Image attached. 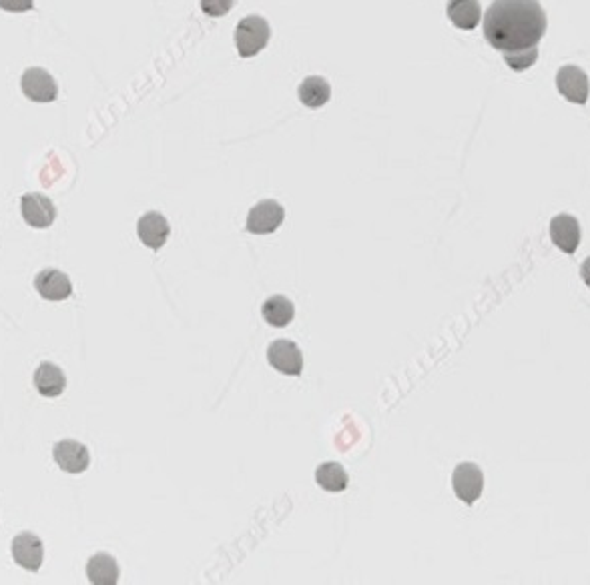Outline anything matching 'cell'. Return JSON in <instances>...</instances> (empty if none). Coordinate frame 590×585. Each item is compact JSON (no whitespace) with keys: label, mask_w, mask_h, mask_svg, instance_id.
<instances>
[{"label":"cell","mask_w":590,"mask_h":585,"mask_svg":"<svg viewBox=\"0 0 590 585\" xmlns=\"http://www.w3.org/2000/svg\"><path fill=\"white\" fill-rule=\"evenodd\" d=\"M546 26V13L538 0H494L484 14V37L500 52L538 47Z\"/></svg>","instance_id":"obj_1"},{"label":"cell","mask_w":590,"mask_h":585,"mask_svg":"<svg viewBox=\"0 0 590 585\" xmlns=\"http://www.w3.org/2000/svg\"><path fill=\"white\" fill-rule=\"evenodd\" d=\"M269 39H272V29L262 16H247V19L239 21L236 29V45L243 58L259 55L267 47Z\"/></svg>","instance_id":"obj_2"},{"label":"cell","mask_w":590,"mask_h":585,"mask_svg":"<svg viewBox=\"0 0 590 585\" xmlns=\"http://www.w3.org/2000/svg\"><path fill=\"white\" fill-rule=\"evenodd\" d=\"M21 89L24 97L32 102H53L58 97V86L55 76L45 68L32 66L22 73Z\"/></svg>","instance_id":"obj_3"},{"label":"cell","mask_w":590,"mask_h":585,"mask_svg":"<svg viewBox=\"0 0 590 585\" xmlns=\"http://www.w3.org/2000/svg\"><path fill=\"white\" fill-rule=\"evenodd\" d=\"M285 221V208L277 200H259L247 215L246 229L254 235L275 233Z\"/></svg>","instance_id":"obj_4"},{"label":"cell","mask_w":590,"mask_h":585,"mask_svg":"<svg viewBox=\"0 0 590 585\" xmlns=\"http://www.w3.org/2000/svg\"><path fill=\"white\" fill-rule=\"evenodd\" d=\"M452 487L460 501L476 503L484 492V474L476 464H460L452 474Z\"/></svg>","instance_id":"obj_5"},{"label":"cell","mask_w":590,"mask_h":585,"mask_svg":"<svg viewBox=\"0 0 590 585\" xmlns=\"http://www.w3.org/2000/svg\"><path fill=\"white\" fill-rule=\"evenodd\" d=\"M267 361L275 371L283 375H291V377H299L303 371V353L301 349L293 341H273L267 347Z\"/></svg>","instance_id":"obj_6"},{"label":"cell","mask_w":590,"mask_h":585,"mask_svg":"<svg viewBox=\"0 0 590 585\" xmlns=\"http://www.w3.org/2000/svg\"><path fill=\"white\" fill-rule=\"evenodd\" d=\"M21 213L32 229H49L57 219V207L53 200L40 193H31L21 199Z\"/></svg>","instance_id":"obj_7"},{"label":"cell","mask_w":590,"mask_h":585,"mask_svg":"<svg viewBox=\"0 0 590 585\" xmlns=\"http://www.w3.org/2000/svg\"><path fill=\"white\" fill-rule=\"evenodd\" d=\"M557 89L568 102L585 104L590 94L588 76L583 68H578L575 65H567L562 66L557 75Z\"/></svg>","instance_id":"obj_8"},{"label":"cell","mask_w":590,"mask_h":585,"mask_svg":"<svg viewBox=\"0 0 590 585\" xmlns=\"http://www.w3.org/2000/svg\"><path fill=\"white\" fill-rule=\"evenodd\" d=\"M55 464L67 471V474H83L91 465V456L86 445L75 439H63L55 445L53 449Z\"/></svg>","instance_id":"obj_9"},{"label":"cell","mask_w":590,"mask_h":585,"mask_svg":"<svg viewBox=\"0 0 590 585\" xmlns=\"http://www.w3.org/2000/svg\"><path fill=\"white\" fill-rule=\"evenodd\" d=\"M34 289L47 301H65L73 293V283L63 270L45 269L34 279Z\"/></svg>","instance_id":"obj_10"},{"label":"cell","mask_w":590,"mask_h":585,"mask_svg":"<svg viewBox=\"0 0 590 585\" xmlns=\"http://www.w3.org/2000/svg\"><path fill=\"white\" fill-rule=\"evenodd\" d=\"M13 557L14 562L29 572H39L42 560H45V547L39 536L19 534L13 539Z\"/></svg>","instance_id":"obj_11"},{"label":"cell","mask_w":590,"mask_h":585,"mask_svg":"<svg viewBox=\"0 0 590 585\" xmlns=\"http://www.w3.org/2000/svg\"><path fill=\"white\" fill-rule=\"evenodd\" d=\"M137 235L145 247L149 249H161L167 243L171 235V225L165 217L157 211L145 213L141 219L137 221Z\"/></svg>","instance_id":"obj_12"},{"label":"cell","mask_w":590,"mask_h":585,"mask_svg":"<svg viewBox=\"0 0 590 585\" xmlns=\"http://www.w3.org/2000/svg\"><path fill=\"white\" fill-rule=\"evenodd\" d=\"M550 239L562 253L572 255L580 244V225L572 215H557L550 221Z\"/></svg>","instance_id":"obj_13"},{"label":"cell","mask_w":590,"mask_h":585,"mask_svg":"<svg viewBox=\"0 0 590 585\" xmlns=\"http://www.w3.org/2000/svg\"><path fill=\"white\" fill-rule=\"evenodd\" d=\"M34 387H37L42 397H58L67 387V377L63 369L53 363H40L39 369L34 371Z\"/></svg>","instance_id":"obj_14"},{"label":"cell","mask_w":590,"mask_h":585,"mask_svg":"<svg viewBox=\"0 0 590 585\" xmlns=\"http://www.w3.org/2000/svg\"><path fill=\"white\" fill-rule=\"evenodd\" d=\"M448 19L462 31H474L482 19L480 0H448Z\"/></svg>","instance_id":"obj_15"},{"label":"cell","mask_w":590,"mask_h":585,"mask_svg":"<svg viewBox=\"0 0 590 585\" xmlns=\"http://www.w3.org/2000/svg\"><path fill=\"white\" fill-rule=\"evenodd\" d=\"M119 575V563L109 554L93 555L86 563V578L93 585H117Z\"/></svg>","instance_id":"obj_16"},{"label":"cell","mask_w":590,"mask_h":585,"mask_svg":"<svg viewBox=\"0 0 590 585\" xmlns=\"http://www.w3.org/2000/svg\"><path fill=\"white\" fill-rule=\"evenodd\" d=\"M262 315L267 321V325L275 329L288 327L295 317V305L283 295H273L262 305Z\"/></svg>","instance_id":"obj_17"},{"label":"cell","mask_w":590,"mask_h":585,"mask_svg":"<svg viewBox=\"0 0 590 585\" xmlns=\"http://www.w3.org/2000/svg\"><path fill=\"white\" fill-rule=\"evenodd\" d=\"M299 101L309 109H319L332 99V86L324 76H308L298 89Z\"/></svg>","instance_id":"obj_18"},{"label":"cell","mask_w":590,"mask_h":585,"mask_svg":"<svg viewBox=\"0 0 590 585\" xmlns=\"http://www.w3.org/2000/svg\"><path fill=\"white\" fill-rule=\"evenodd\" d=\"M317 485L329 493H342L350 485V475L340 464L335 461H326V464L316 469Z\"/></svg>","instance_id":"obj_19"},{"label":"cell","mask_w":590,"mask_h":585,"mask_svg":"<svg viewBox=\"0 0 590 585\" xmlns=\"http://www.w3.org/2000/svg\"><path fill=\"white\" fill-rule=\"evenodd\" d=\"M505 55L506 65L512 68L514 73H523L528 71L538 58V47L526 49V50H516V52H502Z\"/></svg>","instance_id":"obj_20"},{"label":"cell","mask_w":590,"mask_h":585,"mask_svg":"<svg viewBox=\"0 0 590 585\" xmlns=\"http://www.w3.org/2000/svg\"><path fill=\"white\" fill-rule=\"evenodd\" d=\"M199 4H201V11L207 16L219 19V16H225L231 11L233 4H236V0H199Z\"/></svg>","instance_id":"obj_21"},{"label":"cell","mask_w":590,"mask_h":585,"mask_svg":"<svg viewBox=\"0 0 590 585\" xmlns=\"http://www.w3.org/2000/svg\"><path fill=\"white\" fill-rule=\"evenodd\" d=\"M34 6V0H0V8L8 13H27Z\"/></svg>","instance_id":"obj_22"},{"label":"cell","mask_w":590,"mask_h":585,"mask_svg":"<svg viewBox=\"0 0 590 585\" xmlns=\"http://www.w3.org/2000/svg\"><path fill=\"white\" fill-rule=\"evenodd\" d=\"M580 279H583L585 285L590 289V257L585 261L583 267H580Z\"/></svg>","instance_id":"obj_23"}]
</instances>
